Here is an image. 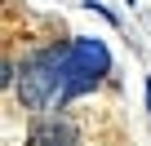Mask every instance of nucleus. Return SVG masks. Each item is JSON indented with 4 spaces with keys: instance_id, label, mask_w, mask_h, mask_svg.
Here are the masks:
<instances>
[{
    "instance_id": "nucleus-2",
    "label": "nucleus",
    "mask_w": 151,
    "mask_h": 146,
    "mask_svg": "<svg viewBox=\"0 0 151 146\" xmlns=\"http://www.w3.org/2000/svg\"><path fill=\"white\" fill-rule=\"evenodd\" d=\"M53 98H62V49H45V53L27 58L22 75H18V102L27 111H40Z\"/></svg>"
},
{
    "instance_id": "nucleus-3",
    "label": "nucleus",
    "mask_w": 151,
    "mask_h": 146,
    "mask_svg": "<svg viewBox=\"0 0 151 146\" xmlns=\"http://www.w3.org/2000/svg\"><path fill=\"white\" fill-rule=\"evenodd\" d=\"M27 146H76V128L67 120H40L27 133Z\"/></svg>"
},
{
    "instance_id": "nucleus-5",
    "label": "nucleus",
    "mask_w": 151,
    "mask_h": 146,
    "mask_svg": "<svg viewBox=\"0 0 151 146\" xmlns=\"http://www.w3.org/2000/svg\"><path fill=\"white\" fill-rule=\"evenodd\" d=\"M129 5H133V0H129Z\"/></svg>"
},
{
    "instance_id": "nucleus-4",
    "label": "nucleus",
    "mask_w": 151,
    "mask_h": 146,
    "mask_svg": "<svg viewBox=\"0 0 151 146\" xmlns=\"http://www.w3.org/2000/svg\"><path fill=\"white\" fill-rule=\"evenodd\" d=\"M147 115H151V80H147Z\"/></svg>"
},
{
    "instance_id": "nucleus-1",
    "label": "nucleus",
    "mask_w": 151,
    "mask_h": 146,
    "mask_svg": "<svg viewBox=\"0 0 151 146\" xmlns=\"http://www.w3.org/2000/svg\"><path fill=\"white\" fill-rule=\"evenodd\" d=\"M107 71H111L107 44H98V40H76V44H67L62 49V98L58 102H71V98L89 93Z\"/></svg>"
}]
</instances>
